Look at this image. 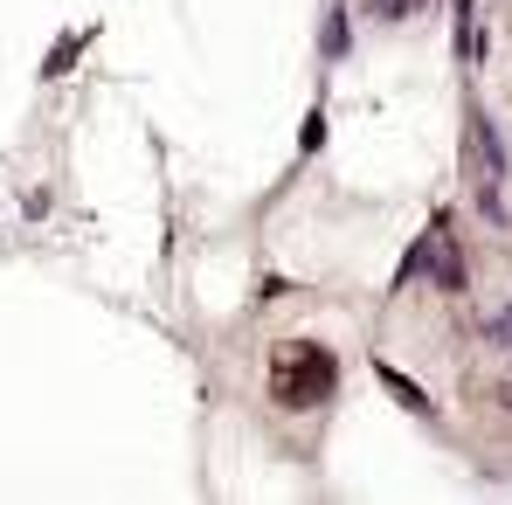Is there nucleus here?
<instances>
[{
	"mask_svg": "<svg viewBox=\"0 0 512 505\" xmlns=\"http://www.w3.org/2000/svg\"><path fill=\"white\" fill-rule=\"evenodd\" d=\"M499 402H506V409H512V381H506V388H499Z\"/></svg>",
	"mask_w": 512,
	"mask_h": 505,
	"instance_id": "423d86ee",
	"label": "nucleus"
},
{
	"mask_svg": "<svg viewBox=\"0 0 512 505\" xmlns=\"http://www.w3.org/2000/svg\"><path fill=\"white\" fill-rule=\"evenodd\" d=\"M374 374H381V381L395 388V402H402V409H416V416H429V395L416 388V381H409V374H395V367H374Z\"/></svg>",
	"mask_w": 512,
	"mask_h": 505,
	"instance_id": "20e7f679",
	"label": "nucleus"
},
{
	"mask_svg": "<svg viewBox=\"0 0 512 505\" xmlns=\"http://www.w3.org/2000/svg\"><path fill=\"white\" fill-rule=\"evenodd\" d=\"M270 388H277V402H319V395L333 388V360H326V346H284Z\"/></svg>",
	"mask_w": 512,
	"mask_h": 505,
	"instance_id": "f257e3e1",
	"label": "nucleus"
},
{
	"mask_svg": "<svg viewBox=\"0 0 512 505\" xmlns=\"http://www.w3.org/2000/svg\"><path fill=\"white\" fill-rule=\"evenodd\" d=\"M423 263H429V277H436L443 291H464V256H457V243H450V229H443V222L423 236Z\"/></svg>",
	"mask_w": 512,
	"mask_h": 505,
	"instance_id": "f03ea898",
	"label": "nucleus"
},
{
	"mask_svg": "<svg viewBox=\"0 0 512 505\" xmlns=\"http://www.w3.org/2000/svg\"><path fill=\"white\" fill-rule=\"evenodd\" d=\"M471 153H478V167H485V180H492V187H499V180H506V139H499V125H492V118H485V111H478V118H471Z\"/></svg>",
	"mask_w": 512,
	"mask_h": 505,
	"instance_id": "7ed1b4c3",
	"label": "nucleus"
},
{
	"mask_svg": "<svg viewBox=\"0 0 512 505\" xmlns=\"http://www.w3.org/2000/svg\"><path fill=\"white\" fill-rule=\"evenodd\" d=\"M485 339H492V346H512V305H506V312H492V319H485Z\"/></svg>",
	"mask_w": 512,
	"mask_h": 505,
	"instance_id": "39448f33",
	"label": "nucleus"
}]
</instances>
